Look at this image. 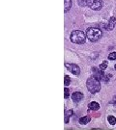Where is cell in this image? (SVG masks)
Listing matches in <instances>:
<instances>
[{"instance_id": "cell-4", "label": "cell", "mask_w": 116, "mask_h": 130, "mask_svg": "<svg viewBox=\"0 0 116 130\" xmlns=\"http://www.w3.org/2000/svg\"><path fill=\"white\" fill-rule=\"evenodd\" d=\"M86 5L94 11H100L103 8V0H86Z\"/></svg>"}, {"instance_id": "cell-2", "label": "cell", "mask_w": 116, "mask_h": 130, "mask_svg": "<svg viewBox=\"0 0 116 130\" xmlns=\"http://www.w3.org/2000/svg\"><path fill=\"white\" fill-rule=\"evenodd\" d=\"M86 87L92 93H96L101 91V83L96 77H90L86 81Z\"/></svg>"}, {"instance_id": "cell-17", "label": "cell", "mask_w": 116, "mask_h": 130, "mask_svg": "<svg viewBox=\"0 0 116 130\" xmlns=\"http://www.w3.org/2000/svg\"><path fill=\"white\" fill-rule=\"evenodd\" d=\"M71 116H73V111H72V110H68V111H66V113H65V117L70 118Z\"/></svg>"}, {"instance_id": "cell-10", "label": "cell", "mask_w": 116, "mask_h": 130, "mask_svg": "<svg viewBox=\"0 0 116 130\" xmlns=\"http://www.w3.org/2000/svg\"><path fill=\"white\" fill-rule=\"evenodd\" d=\"M64 2H65V4H64V7H65L64 11H65V13H67L72 8L73 2H72V0H64Z\"/></svg>"}, {"instance_id": "cell-7", "label": "cell", "mask_w": 116, "mask_h": 130, "mask_svg": "<svg viewBox=\"0 0 116 130\" xmlns=\"http://www.w3.org/2000/svg\"><path fill=\"white\" fill-rule=\"evenodd\" d=\"M115 23H116V18L115 17H111L108 20V23H106V25L104 26L106 30H113L114 27H115Z\"/></svg>"}, {"instance_id": "cell-8", "label": "cell", "mask_w": 116, "mask_h": 130, "mask_svg": "<svg viewBox=\"0 0 116 130\" xmlns=\"http://www.w3.org/2000/svg\"><path fill=\"white\" fill-rule=\"evenodd\" d=\"M82 98H83V94L81 93H80V92H75L72 95V99H73L74 102H80Z\"/></svg>"}, {"instance_id": "cell-14", "label": "cell", "mask_w": 116, "mask_h": 130, "mask_svg": "<svg viewBox=\"0 0 116 130\" xmlns=\"http://www.w3.org/2000/svg\"><path fill=\"white\" fill-rule=\"evenodd\" d=\"M65 81H64V84H65V86H69L70 85V83H71V79H70V77L68 76V75H65Z\"/></svg>"}, {"instance_id": "cell-15", "label": "cell", "mask_w": 116, "mask_h": 130, "mask_svg": "<svg viewBox=\"0 0 116 130\" xmlns=\"http://www.w3.org/2000/svg\"><path fill=\"white\" fill-rule=\"evenodd\" d=\"M108 59L109 60H116V52H112L108 55Z\"/></svg>"}, {"instance_id": "cell-19", "label": "cell", "mask_w": 116, "mask_h": 130, "mask_svg": "<svg viewBox=\"0 0 116 130\" xmlns=\"http://www.w3.org/2000/svg\"><path fill=\"white\" fill-rule=\"evenodd\" d=\"M114 68H116V65H115V67H114Z\"/></svg>"}, {"instance_id": "cell-5", "label": "cell", "mask_w": 116, "mask_h": 130, "mask_svg": "<svg viewBox=\"0 0 116 130\" xmlns=\"http://www.w3.org/2000/svg\"><path fill=\"white\" fill-rule=\"evenodd\" d=\"M92 72H93V74H94V77H96L98 80H104L105 82H107V81L109 80L108 78H107V76H105L104 73V70L103 69H101L100 68H92Z\"/></svg>"}, {"instance_id": "cell-9", "label": "cell", "mask_w": 116, "mask_h": 130, "mask_svg": "<svg viewBox=\"0 0 116 130\" xmlns=\"http://www.w3.org/2000/svg\"><path fill=\"white\" fill-rule=\"evenodd\" d=\"M88 108L90 110H93V111H98L99 109H100V105H99V103H97V102H90L88 104Z\"/></svg>"}, {"instance_id": "cell-3", "label": "cell", "mask_w": 116, "mask_h": 130, "mask_svg": "<svg viewBox=\"0 0 116 130\" xmlns=\"http://www.w3.org/2000/svg\"><path fill=\"white\" fill-rule=\"evenodd\" d=\"M70 40L71 42L76 44H82L85 43V34L80 30H73L71 33L70 36Z\"/></svg>"}, {"instance_id": "cell-13", "label": "cell", "mask_w": 116, "mask_h": 130, "mask_svg": "<svg viewBox=\"0 0 116 130\" xmlns=\"http://www.w3.org/2000/svg\"><path fill=\"white\" fill-rule=\"evenodd\" d=\"M107 65H108V63L106 62V61H104V62L100 65V68L104 70V69H105V68H107Z\"/></svg>"}, {"instance_id": "cell-16", "label": "cell", "mask_w": 116, "mask_h": 130, "mask_svg": "<svg viewBox=\"0 0 116 130\" xmlns=\"http://www.w3.org/2000/svg\"><path fill=\"white\" fill-rule=\"evenodd\" d=\"M64 92H65V95H64V97H65V98H68V97L70 96V90H69L68 88H65Z\"/></svg>"}, {"instance_id": "cell-18", "label": "cell", "mask_w": 116, "mask_h": 130, "mask_svg": "<svg viewBox=\"0 0 116 130\" xmlns=\"http://www.w3.org/2000/svg\"><path fill=\"white\" fill-rule=\"evenodd\" d=\"M113 103H116V95L113 97Z\"/></svg>"}, {"instance_id": "cell-1", "label": "cell", "mask_w": 116, "mask_h": 130, "mask_svg": "<svg viewBox=\"0 0 116 130\" xmlns=\"http://www.w3.org/2000/svg\"><path fill=\"white\" fill-rule=\"evenodd\" d=\"M103 36V33H102V30L99 29V28H96V27H89L87 28L86 30V38L91 41V42H98L99 40L102 38Z\"/></svg>"}, {"instance_id": "cell-11", "label": "cell", "mask_w": 116, "mask_h": 130, "mask_svg": "<svg viewBox=\"0 0 116 130\" xmlns=\"http://www.w3.org/2000/svg\"><path fill=\"white\" fill-rule=\"evenodd\" d=\"M80 123L81 124V125H85V124H87L89 121H90V117H82V118H80Z\"/></svg>"}, {"instance_id": "cell-6", "label": "cell", "mask_w": 116, "mask_h": 130, "mask_svg": "<svg viewBox=\"0 0 116 130\" xmlns=\"http://www.w3.org/2000/svg\"><path fill=\"white\" fill-rule=\"evenodd\" d=\"M65 67L68 68V70H70L72 73H73L74 75H80V69L79 68L78 65L75 64H69V63H66L65 64Z\"/></svg>"}, {"instance_id": "cell-12", "label": "cell", "mask_w": 116, "mask_h": 130, "mask_svg": "<svg viewBox=\"0 0 116 130\" xmlns=\"http://www.w3.org/2000/svg\"><path fill=\"white\" fill-rule=\"evenodd\" d=\"M107 120H108V122H109L111 125H114V124H116V118H114L113 116H108Z\"/></svg>"}]
</instances>
